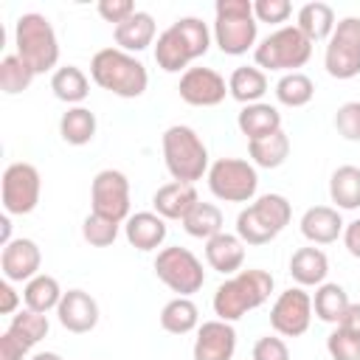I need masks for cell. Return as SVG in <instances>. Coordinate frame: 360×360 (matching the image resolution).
<instances>
[{"mask_svg": "<svg viewBox=\"0 0 360 360\" xmlns=\"http://www.w3.org/2000/svg\"><path fill=\"white\" fill-rule=\"evenodd\" d=\"M211 48V31L200 17H180L174 20L155 45V62L166 73H186L188 65L205 56Z\"/></svg>", "mask_w": 360, "mask_h": 360, "instance_id": "1", "label": "cell"}, {"mask_svg": "<svg viewBox=\"0 0 360 360\" xmlns=\"http://www.w3.org/2000/svg\"><path fill=\"white\" fill-rule=\"evenodd\" d=\"M273 292V276L267 270L250 267V270H239L236 276L225 278L217 292H214V315L219 321H239L248 312L259 309L262 304L270 301Z\"/></svg>", "mask_w": 360, "mask_h": 360, "instance_id": "2", "label": "cell"}, {"mask_svg": "<svg viewBox=\"0 0 360 360\" xmlns=\"http://www.w3.org/2000/svg\"><path fill=\"white\" fill-rule=\"evenodd\" d=\"M90 79L101 90H107L118 98H138L146 93V84H149V73H146L143 62L121 48L96 51L90 59Z\"/></svg>", "mask_w": 360, "mask_h": 360, "instance_id": "3", "label": "cell"}, {"mask_svg": "<svg viewBox=\"0 0 360 360\" xmlns=\"http://www.w3.org/2000/svg\"><path fill=\"white\" fill-rule=\"evenodd\" d=\"M163 163L166 172L172 174V180L177 183H197L202 180V174H208V146L202 143V138L197 135V129L186 127V124H172L163 138Z\"/></svg>", "mask_w": 360, "mask_h": 360, "instance_id": "4", "label": "cell"}, {"mask_svg": "<svg viewBox=\"0 0 360 360\" xmlns=\"http://www.w3.org/2000/svg\"><path fill=\"white\" fill-rule=\"evenodd\" d=\"M14 45L17 56L39 76L56 68L59 62V39L51 20L39 11H25L14 22Z\"/></svg>", "mask_w": 360, "mask_h": 360, "instance_id": "5", "label": "cell"}, {"mask_svg": "<svg viewBox=\"0 0 360 360\" xmlns=\"http://www.w3.org/2000/svg\"><path fill=\"white\" fill-rule=\"evenodd\" d=\"M259 22L250 0H217L214 6V42L228 56H242L256 48Z\"/></svg>", "mask_w": 360, "mask_h": 360, "instance_id": "6", "label": "cell"}, {"mask_svg": "<svg viewBox=\"0 0 360 360\" xmlns=\"http://www.w3.org/2000/svg\"><path fill=\"white\" fill-rule=\"evenodd\" d=\"M292 217V205L284 194H262L236 217V236L245 245H267L273 242Z\"/></svg>", "mask_w": 360, "mask_h": 360, "instance_id": "7", "label": "cell"}, {"mask_svg": "<svg viewBox=\"0 0 360 360\" xmlns=\"http://www.w3.org/2000/svg\"><path fill=\"white\" fill-rule=\"evenodd\" d=\"M312 56V42L295 28V25H281L273 34H267L256 48H253V59L256 68L262 70H287L295 73L298 68H304Z\"/></svg>", "mask_w": 360, "mask_h": 360, "instance_id": "8", "label": "cell"}, {"mask_svg": "<svg viewBox=\"0 0 360 360\" xmlns=\"http://www.w3.org/2000/svg\"><path fill=\"white\" fill-rule=\"evenodd\" d=\"M208 188L222 202H250L259 188L256 166L242 158H219L208 169Z\"/></svg>", "mask_w": 360, "mask_h": 360, "instance_id": "9", "label": "cell"}, {"mask_svg": "<svg viewBox=\"0 0 360 360\" xmlns=\"http://www.w3.org/2000/svg\"><path fill=\"white\" fill-rule=\"evenodd\" d=\"M155 276L172 292L186 295V298L191 292L202 290V284H205L202 262L188 248H180V245H172V248L158 250V256H155Z\"/></svg>", "mask_w": 360, "mask_h": 360, "instance_id": "10", "label": "cell"}, {"mask_svg": "<svg viewBox=\"0 0 360 360\" xmlns=\"http://www.w3.org/2000/svg\"><path fill=\"white\" fill-rule=\"evenodd\" d=\"M323 68L332 79H354L360 73V17L338 20L332 37L326 39Z\"/></svg>", "mask_w": 360, "mask_h": 360, "instance_id": "11", "label": "cell"}, {"mask_svg": "<svg viewBox=\"0 0 360 360\" xmlns=\"http://www.w3.org/2000/svg\"><path fill=\"white\" fill-rule=\"evenodd\" d=\"M39 191H42V177L37 172V166L20 160V163H8L0 180V200L6 214L14 217H25L39 205Z\"/></svg>", "mask_w": 360, "mask_h": 360, "instance_id": "12", "label": "cell"}, {"mask_svg": "<svg viewBox=\"0 0 360 360\" xmlns=\"http://www.w3.org/2000/svg\"><path fill=\"white\" fill-rule=\"evenodd\" d=\"M90 211L112 222L129 219V180L118 169H101L90 183Z\"/></svg>", "mask_w": 360, "mask_h": 360, "instance_id": "13", "label": "cell"}, {"mask_svg": "<svg viewBox=\"0 0 360 360\" xmlns=\"http://www.w3.org/2000/svg\"><path fill=\"white\" fill-rule=\"evenodd\" d=\"M312 323V295L304 287H290L278 292L270 307V326L281 338H301Z\"/></svg>", "mask_w": 360, "mask_h": 360, "instance_id": "14", "label": "cell"}, {"mask_svg": "<svg viewBox=\"0 0 360 360\" xmlns=\"http://www.w3.org/2000/svg\"><path fill=\"white\" fill-rule=\"evenodd\" d=\"M177 93L191 107H217L228 96V82L214 68H188L180 76Z\"/></svg>", "mask_w": 360, "mask_h": 360, "instance_id": "15", "label": "cell"}, {"mask_svg": "<svg viewBox=\"0 0 360 360\" xmlns=\"http://www.w3.org/2000/svg\"><path fill=\"white\" fill-rule=\"evenodd\" d=\"M236 352V329L228 321H202L194 338V360H233Z\"/></svg>", "mask_w": 360, "mask_h": 360, "instance_id": "16", "label": "cell"}, {"mask_svg": "<svg viewBox=\"0 0 360 360\" xmlns=\"http://www.w3.org/2000/svg\"><path fill=\"white\" fill-rule=\"evenodd\" d=\"M39 267H42V250L34 239L17 236L0 250V270L11 284L31 281L34 276H39Z\"/></svg>", "mask_w": 360, "mask_h": 360, "instance_id": "17", "label": "cell"}, {"mask_svg": "<svg viewBox=\"0 0 360 360\" xmlns=\"http://www.w3.org/2000/svg\"><path fill=\"white\" fill-rule=\"evenodd\" d=\"M56 318L73 335L93 332L98 323V301L84 290H68L56 307Z\"/></svg>", "mask_w": 360, "mask_h": 360, "instance_id": "18", "label": "cell"}, {"mask_svg": "<svg viewBox=\"0 0 360 360\" xmlns=\"http://www.w3.org/2000/svg\"><path fill=\"white\" fill-rule=\"evenodd\" d=\"M166 219L155 211H138V214H129V219L124 222V236L127 242L135 248V250H158L163 242H166Z\"/></svg>", "mask_w": 360, "mask_h": 360, "instance_id": "19", "label": "cell"}, {"mask_svg": "<svg viewBox=\"0 0 360 360\" xmlns=\"http://www.w3.org/2000/svg\"><path fill=\"white\" fill-rule=\"evenodd\" d=\"M346 222L340 219V211L332 205H312L301 217V233L312 245H332L343 233Z\"/></svg>", "mask_w": 360, "mask_h": 360, "instance_id": "20", "label": "cell"}, {"mask_svg": "<svg viewBox=\"0 0 360 360\" xmlns=\"http://www.w3.org/2000/svg\"><path fill=\"white\" fill-rule=\"evenodd\" d=\"M200 202L197 197V188L194 183H163L155 194H152V205H155V214H160L163 219H186V214Z\"/></svg>", "mask_w": 360, "mask_h": 360, "instance_id": "21", "label": "cell"}, {"mask_svg": "<svg viewBox=\"0 0 360 360\" xmlns=\"http://www.w3.org/2000/svg\"><path fill=\"white\" fill-rule=\"evenodd\" d=\"M205 262L222 276H236L245 262V242L236 233L222 231L205 242Z\"/></svg>", "mask_w": 360, "mask_h": 360, "instance_id": "22", "label": "cell"}, {"mask_svg": "<svg viewBox=\"0 0 360 360\" xmlns=\"http://www.w3.org/2000/svg\"><path fill=\"white\" fill-rule=\"evenodd\" d=\"M155 17L149 11H135L129 20H124L121 25L112 28V37H115V48L127 51V53H141L152 45L155 39Z\"/></svg>", "mask_w": 360, "mask_h": 360, "instance_id": "23", "label": "cell"}, {"mask_svg": "<svg viewBox=\"0 0 360 360\" xmlns=\"http://www.w3.org/2000/svg\"><path fill=\"white\" fill-rule=\"evenodd\" d=\"M329 273V259L321 248H298L290 256V276L298 287H321Z\"/></svg>", "mask_w": 360, "mask_h": 360, "instance_id": "24", "label": "cell"}, {"mask_svg": "<svg viewBox=\"0 0 360 360\" xmlns=\"http://www.w3.org/2000/svg\"><path fill=\"white\" fill-rule=\"evenodd\" d=\"M236 127L248 141H256V138H264L281 129V112L267 101H256L239 110Z\"/></svg>", "mask_w": 360, "mask_h": 360, "instance_id": "25", "label": "cell"}, {"mask_svg": "<svg viewBox=\"0 0 360 360\" xmlns=\"http://www.w3.org/2000/svg\"><path fill=\"white\" fill-rule=\"evenodd\" d=\"M267 93V76L262 68L256 65H239L231 76H228V96L236 98L239 104H256L262 101V96Z\"/></svg>", "mask_w": 360, "mask_h": 360, "instance_id": "26", "label": "cell"}, {"mask_svg": "<svg viewBox=\"0 0 360 360\" xmlns=\"http://www.w3.org/2000/svg\"><path fill=\"white\" fill-rule=\"evenodd\" d=\"M335 8L329 3H307L298 8V22L295 28L309 39V42H318V39H329L332 31H335Z\"/></svg>", "mask_w": 360, "mask_h": 360, "instance_id": "27", "label": "cell"}, {"mask_svg": "<svg viewBox=\"0 0 360 360\" xmlns=\"http://www.w3.org/2000/svg\"><path fill=\"white\" fill-rule=\"evenodd\" d=\"M51 90H53V96H56L59 101H65V104H70V107H82V101H84L87 93H90V79L84 76L82 68H76V65H62V68H56L53 76H51Z\"/></svg>", "mask_w": 360, "mask_h": 360, "instance_id": "28", "label": "cell"}, {"mask_svg": "<svg viewBox=\"0 0 360 360\" xmlns=\"http://www.w3.org/2000/svg\"><path fill=\"white\" fill-rule=\"evenodd\" d=\"M329 197H332L338 211L360 208V169L352 163L338 166L329 177Z\"/></svg>", "mask_w": 360, "mask_h": 360, "instance_id": "29", "label": "cell"}, {"mask_svg": "<svg viewBox=\"0 0 360 360\" xmlns=\"http://www.w3.org/2000/svg\"><path fill=\"white\" fill-rule=\"evenodd\" d=\"M160 326L169 332V335H188L200 326V309L191 298L186 295H177L172 301L163 304L160 309Z\"/></svg>", "mask_w": 360, "mask_h": 360, "instance_id": "30", "label": "cell"}, {"mask_svg": "<svg viewBox=\"0 0 360 360\" xmlns=\"http://www.w3.org/2000/svg\"><path fill=\"white\" fill-rule=\"evenodd\" d=\"M248 155H250L253 166H262V169H278V166L290 158V138H287L284 129H278V132H273V135L248 141Z\"/></svg>", "mask_w": 360, "mask_h": 360, "instance_id": "31", "label": "cell"}, {"mask_svg": "<svg viewBox=\"0 0 360 360\" xmlns=\"http://www.w3.org/2000/svg\"><path fill=\"white\" fill-rule=\"evenodd\" d=\"M62 287H59V281L53 278V276H48V273H39V276H34L31 281H25V287H22V301H25V309H34V312H51V309H56L59 307V301H62Z\"/></svg>", "mask_w": 360, "mask_h": 360, "instance_id": "32", "label": "cell"}, {"mask_svg": "<svg viewBox=\"0 0 360 360\" xmlns=\"http://www.w3.org/2000/svg\"><path fill=\"white\" fill-rule=\"evenodd\" d=\"M96 112H90L87 107H68V112H62L59 118V135L70 146L90 143L96 138Z\"/></svg>", "mask_w": 360, "mask_h": 360, "instance_id": "33", "label": "cell"}, {"mask_svg": "<svg viewBox=\"0 0 360 360\" xmlns=\"http://www.w3.org/2000/svg\"><path fill=\"white\" fill-rule=\"evenodd\" d=\"M349 295H346V290L340 287V284H335V281H323L318 290H315V295H312V312L318 315V321H323V323H340V318H343V312L349 309Z\"/></svg>", "mask_w": 360, "mask_h": 360, "instance_id": "34", "label": "cell"}, {"mask_svg": "<svg viewBox=\"0 0 360 360\" xmlns=\"http://www.w3.org/2000/svg\"><path fill=\"white\" fill-rule=\"evenodd\" d=\"M183 228H186V233L188 236H194V239H211V236H217V233H222V211H219V205H214V202H197L188 214H186V219H183Z\"/></svg>", "mask_w": 360, "mask_h": 360, "instance_id": "35", "label": "cell"}, {"mask_svg": "<svg viewBox=\"0 0 360 360\" xmlns=\"http://www.w3.org/2000/svg\"><path fill=\"white\" fill-rule=\"evenodd\" d=\"M312 96H315V82L301 70L284 73L276 82V98L284 107H304V104L312 101Z\"/></svg>", "mask_w": 360, "mask_h": 360, "instance_id": "36", "label": "cell"}, {"mask_svg": "<svg viewBox=\"0 0 360 360\" xmlns=\"http://www.w3.org/2000/svg\"><path fill=\"white\" fill-rule=\"evenodd\" d=\"M8 332L20 338L25 346H37L48 335V315L34 312V309H20L8 321Z\"/></svg>", "mask_w": 360, "mask_h": 360, "instance_id": "37", "label": "cell"}, {"mask_svg": "<svg viewBox=\"0 0 360 360\" xmlns=\"http://www.w3.org/2000/svg\"><path fill=\"white\" fill-rule=\"evenodd\" d=\"M34 76H37V73H34L17 53H8V56L0 59V87H3V93L17 96V93L28 90L31 82H34Z\"/></svg>", "mask_w": 360, "mask_h": 360, "instance_id": "38", "label": "cell"}, {"mask_svg": "<svg viewBox=\"0 0 360 360\" xmlns=\"http://www.w3.org/2000/svg\"><path fill=\"white\" fill-rule=\"evenodd\" d=\"M118 228H121V222H112V219L90 211L84 217V222H82V236L93 248H110L118 239Z\"/></svg>", "mask_w": 360, "mask_h": 360, "instance_id": "39", "label": "cell"}, {"mask_svg": "<svg viewBox=\"0 0 360 360\" xmlns=\"http://www.w3.org/2000/svg\"><path fill=\"white\" fill-rule=\"evenodd\" d=\"M326 352L332 354V360H360V338L335 326L326 338Z\"/></svg>", "mask_w": 360, "mask_h": 360, "instance_id": "40", "label": "cell"}, {"mask_svg": "<svg viewBox=\"0 0 360 360\" xmlns=\"http://www.w3.org/2000/svg\"><path fill=\"white\" fill-rule=\"evenodd\" d=\"M335 129L346 141H360V101H346L338 107Z\"/></svg>", "mask_w": 360, "mask_h": 360, "instance_id": "41", "label": "cell"}, {"mask_svg": "<svg viewBox=\"0 0 360 360\" xmlns=\"http://www.w3.org/2000/svg\"><path fill=\"white\" fill-rule=\"evenodd\" d=\"M292 14L290 0H256L253 3V17L256 22H284Z\"/></svg>", "mask_w": 360, "mask_h": 360, "instance_id": "42", "label": "cell"}, {"mask_svg": "<svg viewBox=\"0 0 360 360\" xmlns=\"http://www.w3.org/2000/svg\"><path fill=\"white\" fill-rule=\"evenodd\" d=\"M253 360H290V349L281 338L264 335L253 343Z\"/></svg>", "mask_w": 360, "mask_h": 360, "instance_id": "43", "label": "cell"}, {"mask_svg": "<svg viewBox=\"0 0 360 360\" xmlns=\"http://www.w3.org/2000/svg\"><path fill=\"white\" fill-rule=\"evenodd\" d=\"M135 11H138V8H135L132 0H101V3H98V14H101V20L115 22V25H121L124 20H129Z\"/></svg>", "mask_w": 360, "mask_h": 360, "instance_id": "44", "label": "cell"}, {"mask_svg": "<svg viewBox=\"0 0 360 360\" xmlns=\"http://www.w3.org/2000/svg\"><path fill=\"white\" fill-rule=\"evenodd\" d=\"M31 346H25L20 338H14L8 329L0 335V360H25Z\"/></svg>", "mask_w": 360, "mask_h": 360, "instance_id": "45", "label": "cell"}, {"mask_svg": "<svg viewBox=\"0 0 360 360\" xmlns=\"http://www.w3.org/2000/svg\"><path fill=\"white\" fill-rule=\"evenodd\" d=\"M20 307V292L11 287V281H0V315H14Z\"/></svg>", "mask_w": 360, "mask_h": 360, "instance_id": "46", "label": "cell"}, {"mask_svg": "<svg viewBox=\"0 0 360 360\" xmlns=\"http://www.w3.org/2000/svg\"><path fill=\"white\" fill-rule=\"evenodd\" d=\"M343 245L354 259H360V219H354L343 228Z\"/></svg>", "mask_w": 360, "mask_h": 360, "instance_id": "47", "label": "cell"}, {"mask_svg": "<svg viewBox=\"0 0 360 360\" xmlns=\"http://www.w3.org/2000/svg\"><path fill=\"white\" fill-rule=\"evenodd\" d=\"M338 326L360 338V304H349V309L343 312V318H340V323H338Z\"/></svg>", "mask_w": 360, "mask_h": 360, "instance_id": "48", "label": "cell"}, {"mask_svg": "<svg viewBox=\"0 0 360 360\" xmlns=\"http://www.w3.org/2000/svg\"><path fill=\"white\" fill-rule=\"evenodd\" d=\"M11 242V222H8V214L0 217V245L6 248Z\"/></svg>", "mask_w": 360, "mask_h": 360, "instance_id": "49", "label": "cell"}, {"mask_svg": "<svg viewBox=\"0 0 360 360\" xmlns=\"http://www.w3.org/2000/svg\"><path fill=\"white\" fill-rule=\"evenodd\" d=\"M31 360H62L56 352H39V354H34Z\"/></svg>", "mask_w": 360, "mask_h": 360, "instance_id": "50", "label": "cell"}]
</instances>
